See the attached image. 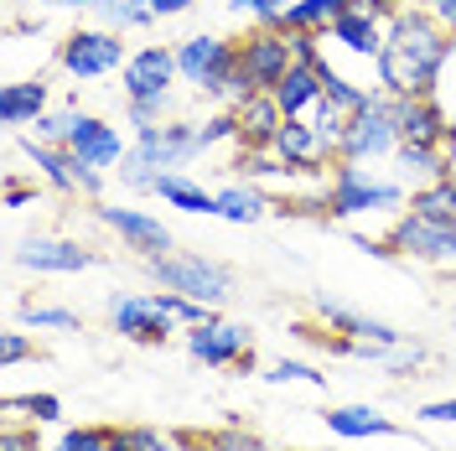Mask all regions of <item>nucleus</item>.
<instances>
[{
	"label": "nucleus",
	"mask_w": 456,
	"mask_h": 451,
	"mask_svg": "<svg viewBox=\"0 0 456 451\" xmlns=\"http://www.w3.org/2000/svg\"><path fill=\"white\" fill-rule=\"evenodd\" d=\"M452 57V42H446V27L430 16V11H404L399 5L395 16L384 21V53H379V84L395 99H415V94H430L436 88V73L441 62Z\"/></svg>",
	"instance_id": "nucleus-1"
},
{
	"label": "nucleus",
	"mask_w": 456,
	"mask_h": 451,
	"mask_svg": "<svg viewBox=\"0 0 456 451\" xmlns=\"http://www.w3.org/2000/svg\"><path fill=\"white\" fill-rule=\"evenodd\" d=\"M145 270L167 291H182V296L208 301V307L228 301V291H233V275H228L224 265L202 259V254H156V259H145Z\"/></svg>",
	"instance_id": "nucleus-2"
},
{
	"label": "nucleus",
	"mask_w": 456,
	"mask_h": 451,
	"mask_svg": "<svg viewBox=\"0 0 456 451\" xmlns=\"http://www.w3.org/2000/svg\"><path fill=\"white\" fill-rule=\"evenodd\" d=\"M404 202L399 182H379L358 161H338L332 167V193H327V213L332 218H353V213H389Z\"/></svg>",
	"instance_id": "nucleus-3"
},
{
	"label": "nucleus",
	"mask_w": 456,
	"mask_h": 451,
	"mask_svg": "<svg viewBox=\"0 0 456 451\" xmlns=\"http://www.w3.org/2000/svg\"><path fill=\"white\" fill-rule=\"evenodd\" d=\"M399 151V125H395V94H373L369 110L347 119V135L338 145V161H363V156H389Z\"/></svg>",
	"instance_id": "nucleus-4"
},
{
	"label": "nucleus",
	"mask_w": 456,
	"mask_h": 451,
	"mask_svg": "<svg viewBox=\"0 0 456 451\" xmlns=\"http://www.w3.org/2000/svg\"><path fill=\"white\" fill-rule=\"evenodd\" d=\"M239 62H244V73H249V84H255L259 94H275V84L301 62V53H296V31H281V27L255 31V37L239 47Z\"/></svg>",
	"instance_id": "nucleus-5"
},
{
	"label": "nucleus",
	"mask_w": 456,
	"mask_h": 451,
	"mask_svg": "<svg viewBox=\"0 0 456 451\" xmlns=\"http://www.w3.org/2000/svg\"><path fill=\"white\" fill-rule=\"evenodd\" d=\"M239 68V47L224 37H187L176 47V73L187 84H198L208 99H218V88L228 84V73Z\"/></svg>",
	"instance_id": "nucleus-6"
},
{
	"label": "nucleus",
	"mask_w": 456,
	"mask_h": 451,
	"mask_svg": "<svg viewBox=\"0 0 456 451\" xmlns=\"http://www.w3.org/2000/svg\"><path fill=\"white\" fill-rule=\"evenodd\" d=\"M21 151H27L31 167L42 171L57 193H73V198H78V193H84V198L99 193V167H88L73 145H47V141H37V135H27Z\"/></svg>",
	"instance_id": "nucleus-7"
},
{
	"label": "nucleus",
	"mask_w": 456,
	"mask_h": 451,
	"mask_svg": "<svg viewBox=\"0 0 456 451\" xmlns=\"http://www.w3.org/2000/svg\"><path fill=\"white\" fill-rule=\"evenodd\" d=\"M198 151H208V145H202V135H198V125H145L130 156H135L145 171H156V176H161V171L192 161Z\"/></svg>",
	"instance_id": "nucleus-8"
},
{
	"label": "nucleus",
	"mask_w": 456,
	"mask_h": 451,
	"mask_svg": "<svg viewBox=\"0 0 456 451\" xmlns=\"http://www.w3.org/2000/svg\"><path fill=\"white\" fill-rule=\"evenodd\" d=\"M130 57H125V42H119V31L99 27V31H73L68 42H62V68L73 73V78H104L114 68H125Z\"/></svg>",
	"instance_id": "nucleus-9"
},
{
	"label": "nucleus",
	"mask_w": 456,
	"mask_h": 451,
	"mask_svg": "<svg viewBox=\"0 0 456 451\" xmlns=\"http://www.w3.org/2000/svg\"><path fill=\"white\" fill-rule=\"evenodd\" d=\"M395 254H420V259H436V265H456V224H436V218H399L395 234H389Z\"/></svg>",
	"instance_id": "nucleus-10"
},
{
	"label": "nucleus",
	"mask_w": 456,
	"mask_h": 451,
	"mask_svg": "<svg viewBox=\"0 0 456 451\" xmlns=\"http://www.w3.org/2000/svg\"><path fill=\"white\" fill-rule=\"evenodd\" d=\"M187 353L208 368H224V364H239V358H249V327H239V322H202L187 332Z\"/></svg>",
	"instance_id": "nucleus-11"
},
{
	"label": "nucleus",
	"mask_w": 456,
	"mask_h": 451,
	"mask_svg": "<svg viewBox=\"0 0 456 451\" xmlns=\"http://www.w3.org/2000/svg\"><path fill=\"white\" fill-rule=\"evenodd\" d=\"M110 322L130 342H167L171 327H176L167 311L156 307V296H110Z\"/></svg>",
	"instance_id": "nucleus-12"
},
{
	"label": "nucleus",
	"mask_w": 456,
	"mask_h": 451,
	"mask_svg": "<svg viewBox=\"0 0 456 451\" xmlns=\"http://www.w3.org/2000/svg\"><path fill=\"white\" fill-rule=\"evenodd\" d=\"M119 73H125V99H167V84L182 78L171 47H141Z\"/></svg>",
	"instance_id": "nucleus-13"
},
{
	"label": "nucleus",
	"mask_w": 456,
	"mask_h": 451,
	"mask_svg": "<svg viewBox=\"0 0 456 451\" xmlns=\"http://www.w3.org/2000/svg\"><path fill=\"white\" fill-rule=\"evenodd\" d=\"M395 125H399V145H441L452 135L446 114L430 94H415V99H395Z\"/></svg>",
	"instance_id": "nucleus-14"
},
{
	"label": "nucleus",
	"mask_w": 456,
	"mask_h": 451,
	"mask_svg": "<svg viewBox=\"0 0 456 451\" xmlns=\"http://www.w3.org/2000/svg\"><path fill=\"white\" fill-rule=\"evenodd\" d=\"M16 259L27 270H42V275H73V270H88L94 254L78 250L73 239H21L16 244Z\"/></svg>",
	"instance_id": "nucleus-15"
},
{
	"label": "nucleus",
	"mask_w": 456,
	"mask_h": 451,
	"mask_svg": "<svg viewBox=\"0 0 456 451\" xmlns=\"http://www.w3.org/2000/svg\"><path fill=\"white\" fill-rule=\"evenodd\" d=\"M384 21H389V16H379L373 5H353L347 16H338V21L327 27V37L342 42L347 53L373 57V62H379V53H384Z\"/></svg>",
	"instance_id": "nucleus-16"
},
{
	"label": "nucleus",
	"mask_w": 456,
	"mask_h": 451,
	"mask_svg": "<svg viewBox=\"0 0 456 451\" xmlns=\"http://www.w3.org/2000/svg\"><path fill=\"white\" fill-rule=\"evenodd\" d=\"M99 218H104L130 250H141L145 259H156V254L171 250V228H161V218H145L135 208H99Z\"/></svg>",
	"instance_id": "nucleus-17"
},
{
	"label": "nucleus",
	"mask_w": 456,
	"mask_h": 451,
	"mask_svg": "<svg viewBox=\"0 0 456 451\" xmlns=\"http://www.w3.org/2000/svg\"><path fill=\"white\" fill-rule=\"evenodd\" d=\"M270 151L281 156V161H290L296 171H316L332 151H327V141L312 130V119H285L281 130H275V141H270Z\"/></svg>",
	"instance_id": "nucleus-18"
},
{
	"label": "nucleus",
	"mask_w": 456,
	"mask_h": 451,
	"mask_svg": "<svg viewBox=\"0 0 456 451\" xmlns=\"http://www.w3.org/2000/svg\"><path fill=\"white\" fill-rule=\"evenodd\" d=\"M68 145L84 156L88 167H114V161H125V141H119V130L104 125V119H94V114H78V119H73Z\"/></svg>",
	"instance_id": "nucleus-19"
},
{
	"label": "nucleus",
	"mask_w": 456,
	"mask_h": 451,
	"mask_svg": "<svg viewBox=\"0 0 456 451\" xmlns=\"http://www.w3.org/2000/svg\"><path fill=\"white\" fill-rule=\"evenodd\" d=\"M316 316H322L327 327H342V332H353V338H363V342H384V348H399V342H404V332L373 322L363 311H347L342 301H327V296H316Z\"/></svg>",
	"instance_id": "nucleus-20"
},
{
	"label": "nucleus",
	"mask_w": 456,
	"mask_h": 451,
	"mask_svg": "<svg viewBox=\"0 0 456 451\" xmlns=\"http://www.w3.org/2000/svg\"><path fill=\"white\" fill-rule=\"evenodd\" d=\"M316 99H322V73H316L312 62H296L281 84H275V104H281L285 119H301Z\"/></svg>",
	"instance_id": "nucleus-21"
},
{
	"label": "nucleus",
	"mask_w": 456,
	"mask_h": 451,
	"mask_svg": "<svg viewBox=\"0 0 456 451\" xmlns=\"http://www.w3.org/2000/svg\"><path fill=\"white\" fill-rule=\"evenodd\" d=\"M353 5H363V0H290L281 11V31H327L338 16H347Z\"/></svg>",
	"instance_id": "nucleus-22"
},
{
	"label": "nucleus",
	"mask_w": 456,
	"mask_h": 451,
	"mask_svg": "<svg viewBox=\"0 0 456 451\" xmlns=\"http://www.w3.org/2000/svg\"><path fill=\"white\" fill-rule=\"evenodd\" d=\"M327 430L342 441H363V436H395V421L369 405H342V410H327Z\"/></svg>",
	"instance_id": "nucleus-23"
},
{
	"label": "nucleus",
	"mask_w": 456,
	"mask_h": 451,
	"mask_svg": "<svg viewBox=\"0 0 456 451\" xmlns=\"http://www.w3.org/2000/svg\"><path fill=\"white\" fill-rule=\"evenodd\" d=\"M281 125H285V114H281V104H275V94H255V99L239 110V135H244V145H270Z\"/></svg>",
	"instance_id": "nucleus-24"
},
{
	"label": "nucleus",
	"mask_w": 456,
	"mask_h": 451,
	"mask_svg": "<svg viewBox=\"0 0 456 451\" xmlns=\"http://www.w3.org/2000/svg\"><path fill=\"white\" fill-rule=\"evenodd\" d=\"M37 114H47V84H5L0 88V119L5 125H31Z\"/></svg>",
	"instance_id": "nucleus-25"
},
{
	"label": "nucleus",
	"mask_w": 456,
	"mask_h": 451,
	"mask_svg": "<svg viewBox=\"0 0 456 451\" xmlns=\"http://www.w3.org/2000/svg\"><path fill=\"white\" fill-rule=\"evenodd\" d=\"M156 193H161L171 208H182V213H218V193H202L198 182H187V176H176V171H161V176H156Z\"/></svg>",
	"instance_id": "nucleus-26"
},
{
	"label": "nucleus",
	"mask_w": 456,
	"mask_h": 451,
	"mask_svg": "<svg viewBox=\"0 0 456 451\" xmlns=\"http://www.w3.org/2000/svg\"><path fill=\"white\" fill-rule=\"evenodd\" d=\"M410 213L436 218V224H456V176H441V182L420 187V193L410 198Z\"/></svg>",
	"instance_id": "nucleus-27"
},
{
	"label": "nucleus",
	"mask_w": 456,
	"mask_h": 451,
	"mask_svg": "<svg viewBox=\"0 0 456 451\" xmlns=\"http://www.w3.org/2000/svg\"><path fill=\"white\" fill-rule=\"evenodd\" d=\"M395 156H399V167H404V176H410V171H420V176H430V182L452 176V161L441 156V145H399Z\"/></svg>",
	"instance_id": "nucleus-28"
},
{
	"label": "nucleus",
	"mask_w": 456,
	"mask_h": 451,
	"mask_svg": "<svg viewBox=\"0 0 456 451\" xmlns=\"http://www.w3.org/2000/svg\"><path fill=\"white\" fill-rule=\"evenodd\" d=\"M259 213H265V198L255 187H224L218 193V218H228V224H255Z\"/></svg>",
	"instance_id": "nucleus-29"
},
{
	"label": "nucleus",
	"mask_w": 456,
	"mask_h": 451,
	"mask_svg": "<svg viewBox=\"0 0 456 451\" xmlns=\"http://www.w3.org/2000/svg\"><path fill=\"white\" fill-rule=\"evenodd\" d=\"M156 307L167 311L171 322H182V327H202V322H213V307H208V301H192V296H182V291H161Z\"/></svg>",
	"instance_id": "nucleus-30"
},
{
	"label": "nucleus",
	"mask_w": 456,
	"mask_h": 451,
	"mask_svg": "<svg viewBox=\"0 0 456 451\" xmlns=\"http://www.w3.org/2000/svg\"><path fill=\"white\" fill-rule=\"evenodd\" d=\"M99 16H104L110 31H130V27H151V21H156L151 0H119V5H110V11H99Z\"/></svg>",
	"instance_id": "nucleus-31"
},
{
	"label": "nucleus",
	"mask_w": 456,
	"mask_h": 451,
	"mask_svg": "<svg viewBox=\"0 0 456 451\" xmlns=\"http://www.w3.org/2000/svg\"><path fill=\"white\" fill-rule=\"evenodd\" d=\"M73 119H78V110H62V114H37L31 119V135L47 145H68V135H73Z\"/></svg>",
	"instance_id": "nucleus-32"
},
{
	"label": "nucleus",
	"mask_w": 456,
	"mask_h": 451,
	"mask_svg": "<svg viewBox=\"0 0 456 451\" xmlns=\"http://www.w3.org/2000/svg\"><path fill=\"white\" fill-rule=\"evenodd\" d=\"M21 322H31V327H57V332H73L78 327V316L68 307H37V301L21 307Z\"/></svg>",
	"instance_id": "nucleus-33"
},
{
	"label": "nucleus",
	"mask_w": 456,
	"mask_h": 451,
	"mask_svg": "<svg viewBox=\"0 0 456 451\" xmlns=\"http://www.w3.org/2000/svg\"><path fill=\"white\" fill-rule=\"evenodd\" d=\"M5 410H27V415H37L42 425L62 421V405H57L53 395H5Z\"/></svg>",
	"instance_id": "nucleus-34"
},
{
	"label": "nucleus",
	"mask_w": 456,
	"mask_h": 451,
	"mask_svg": "<svg viewBox=\"0 0 456 451\" xmlns=\"http://www.w3.org/2000/svg\"><path fill=\"white\" fill-rule=\"evenodd\" d=\"M265 379H270V384H290V379H306V384H327V373H316L312 364H290V358H281V364L270 368Z\"/></svg>",
	"instance_id": "nucleus-35"
},
{
	"label": "nucleus",
	"mask_w": 456,
	"mask_h": 451,
	"mask_svg": "<svg viewBox=\"0 0 456 451\" xmlns=\"http://www.w3.org/2000/svg\"><path fill=\"white\" fill-rule=\"evenodd\" d=\"M53 451H110V430H68Z\"/></svg>",
	"instance_id": "nucleus-36"
},
{
	"label": "nucleus",
	"mask_w": 456,
	"mask_h": 451,
	"mask_svg": "<svg viewBox=\"0 0 456 451\" xmlns=\"http://www.w3.org/2000/svg\"><path fill=\"white\" fill-rule=\"evenodd\" d=\"M213 451H270V447H259L249 430H239V425H228V430H218L213 436Z\"/></svg>",
	"instance_id": "nucleus-37"
},
{
	"label": "nucleus",
	"mask_w": 456,
	"mask_h": 451,
	"mask_svg": "<svg viewBox=\"0 0 456 451\" xmlns=\"http://www.w3.org/2000/svg\"><path fill=\"white\" fill-rule=\"evenodd\" d=\"M285 5H290V0H233V11H239V16L249 11V16H259V21H265V27H275V21H281Z\"/></svg>",
	"instance_id": "nucleus-38"
},
{
	"label": "nucleus",
	"mask_w": 456,
	"mask_h": 451,
	"mask_svg": "<svg viewBox=\"0 0 456 451\" xmlns=\"http://www.w3.org/2000/svg\"><path fill=\"white\" fill-rule=\"evenodd\" d=\"M161 114H167V99H130V125H161Z\"/></svg>",
	"instance_id": "nucleus-39"
},
{
	"label": "nucleus",
	"mask_w": 456,
	"mask_h": 451,
	"mask_svg": "<svg viewBox=\"0 0 456 451\" xmlns=\"http://www.w3.org/2000/svg\"><path fill=\"white\" fill-rule=\"evenodd\" d=\"M27 353H31V342L21 338V332H0V364H5V368H11V364H21Z\"/></svg>",
	"instance_id": "nucleus-40"
},
{
	"label": "nucleus",
	"mask_w": 456,
	"mask_h": 451,
	"mask_svg": "<svg viewBox=\"0 0 456 451\" xmlns=\"http://www.w3.org/2000/svg\"><path fill=\"white\" fill-rule=\"evenodd\" d=\"M420 421H456V399H436V405H420Z\"/></svg>",
	"instance_id": "nucleus-41"
},
{
	"label": "nucleus",
	"mask_w": 456,
	"mask_h": 451,
	"mask_svg": "<svg viewBox=\"0 0 456 451\" xmlns=\"http://www.w3.org/2000/svg\"><path fill=\"white\" fill-rule=\"evenodd\" d=\"M430 16H436V21L456 37V0H430Z\"/></svg>",
	"instance_id": "nucleus-42"
},
{
	"label": "nucleus",
	"mask_w": 456,
	"mask_h": 451,
	"mask_svg": "<svg viewBox=\"0 0 456 451\" xmlns=\"http://www.w3.org/2000/svg\"><path fill=\"white\" fill-rule=\"evenodd\" d=\"M0 451H37V436H27V430H5V436H0Z\"/></svg>",
	"instance_id": "nucleus-43"
},
{
	"label": "nucleus",
	"mask_w": 456,
	"mask_h": 451,
	"mask_svg": "<svg viewBox=\"0 0 456 451\" xmlns=\"http://www.w3.org/2000/svg\"><path fill=\"white\" fill-rule=\"evenodd\" d=\"M27 198H37V193H31L27 182H16V176H11V182H5V202H11V208H21Z\"/></svg>",
	"instance_id": "nucleus-44"
},
{
	"label": "nucleus",
	"mask_w": 456,
	"mask_h": 451,
	"mask_svg": "<svg viewBox=\"0 0 456 451\" xmlns=\"http://www.w3.org/2000/svg\"><path fill=\"white\" fill-rule=\"evenodd\" d=\"M151 11L156 16H182V11H192V0H151Z\"/></svg>",
	"instance_id": "nucleus-45"
},
{
	"label": "nucleus",
	"mask_w": 456,
	"mask_h": 451,
	"mask_svg": "<svg viewBox=\"0 0 456 451\" xmlns=\"http://www.w3.org/2000/svg\"><path fill=\"white\" fill-rule=\"evenodd\" d=\"M182 451H213V441H187Z\"/></svg>",
	"instance_id": "nucleus-46"
},
{
	"label": "nucleus",
	"mask_w": 456,
	"mask_h": 451,
	"mask_svg": "<svg viewBox=\"0 0 456 451\" xmlns=\"http://www.w3.org/2000/svg\"><path fill=\"white\" fill-rule=\"evenodd\" d=\"M88 5H94V11H110V5H119V0H88Z\"/></svg>",
	"instance_id": "nucleus-47"
},
{
	"label": "nucleus",
	"mask_w": 456,
	"mask_h": 451,
	"mask_svg": "<svg viewBox=\"0 0 456 451\" xmlns=\"http://www.w3.org/2000/svg\"><path fill=\"white\" fill-rule=\"evenodd\" d=\"M42 5H88V0H42Z\"/></svg>",
	"instance_id": "nucleus-48"
}]
</instances>
